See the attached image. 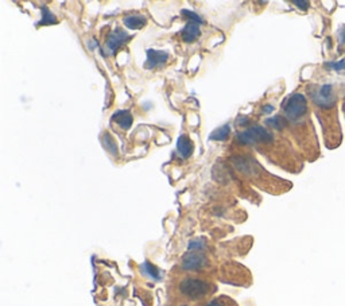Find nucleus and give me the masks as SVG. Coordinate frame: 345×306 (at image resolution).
<instances>
[{"instance_id": "1", "label": "nucleus", "mask_w": 345, "mask_h": 306, "mask_svg": "<svg viewBox=\"0 0 345 306\" xmlns=\"http://www.w3.org/2000/svg\"><path fill=\"white\" fill-rule=\"evenodd\" d=\"M282 107L285 118L291 122H297L307 112L306 97L303 96L302 93H294L283 101Z\"/></svg>"}, {"instance_id": "2", "label": "nucleus", "mask_w": 345, "mask_h": 306, "mask_svg": "<svg viewBox=\"0 0 345 306\" xmlns=\"http://www.w3.org/2000/svg\"><path fill=\"white\" fill-rule=\"evenodd\" d=\"M237 142L241 144H256V143H270L273 142V134L262 126H252L247 130L241 131L236 136Z\"/></svg>"}, {"instance_id": "3", "label": "nucleus", "mask_w": 345, "mask_h": 306, "mask_svg": "<svg viewBox=\"0 0 345 306\" xmlns=\"http://www.w3.org/2000/svg\"><path fill=\"white\" fill-rule=\"evenodd\" d=\"M181 293L186 297L192 298V299H198V298L204 297L209 290V285L200 279H193V278H186L181 282L180 285Z\"/></svg>"}, {"instance_id": "4", "label": "nucleus", "mask_w": 345, "mask_h": 306, "mask_svg": "<svg viewBox=\"0 0 345 306\" xmlns=\"http://www.w3.org/2000/svg\"><path fill=\"white\" fill-rule=\"evenodd\" d=\"M313 101L320 108H332L334 105V93L330 85H322L312 93Z\"/></svg>"}, {"instance_id": "5", "label": "nucleus", "mask_w": 345, "mask_h": 306, "mask_svg": "<svg viewBox=\"0 0 345 306\" xmlns=\"http://www.w3.org/2000/svg\"><path fill=\"white\" fill-rule=\"evenodd\" d=\"M128 39H130V38H128V34H127L124 30H114V31L111 33L110 37H108V39H107L106 49H104V50H106V54L104 55H114L119 47H122Z\"/></svg>"}, {"instance_id": "6", "label": "nucleus", "mask_w": 345, "mask_h": 306, "mask_svg": "<svg viewBox=\"0 0 345 306\" xmlns=\"http://www.w3.org/2000/svg\"><path fill=\"white\" fill-rule=\"evenodd\" d=\"M206 258L201 252H188L182 258V269L188 271H197L206 266Z\"/></svg>"}, {"instance_id": "7", "label": "nucleus", "mask_w": 345, "mask_h": 306, "mask_svg": "<svg viewBox=\"0 0 345 306\" xmlns=\"http://www.w3.org/2000/svg\"><path fill=\"white\" fill-rule=\"evenodd\" d=\"M147 59H146V63H144V67L148 69V70H152V69H156L160 65L166 63V61L168 59V53L164 50H155V49H148L147 51Z\"/></svg>"}, {"instance_id": "8", "label": "nucleus", "mask_w": 345, "mask_h": 306, "mask_svg": "<svg viewBox=\"0 0 345 306\" xmlns=\"http://www.w3.org/2000/svg\"><path fill=\"white\" fill-rule=\"evenodd\" d=\"M200 35H201V30H200V25L196 22L189 21L181 31V37L185 42H194Z\"/></svg>"}, {"instance_id": "9", "label": "nucleus", "mask_w": 345, "mask_h": 306, "mask_svg": "<svg viewBox=\"0 0 345 306\" xmlns=\"http://www.w3.org/2000/svg\"><path fill=\"white\" fill-rule=\"evenodd\" d=\"M112 122L118 123L123 130H128L132 126V115L127 109H120L112 115Z\"/></svg>"}, {"instance_id": "10", "label": "nucleus", "mask_w": 345, "mask_h": 306, "mask_svg": "<svg viewBox=\"0 0 345 306\" xmlns=\"http://www.w3.org/2000/svg\"><path fill=\"white\" fill-rule=\"evenodd\" d=\"M177 152L182 158H189L193 154V143L186 135H181L177 142Z\"/></svg>"}, {"instance_id": "11", "label": "nucleus", "mask_w": 345, "mask_h": 306, "mask_svg": "<svg viewBox=\"0 0 345 306\" xmlns=\"http://www.w3.org/2000/svg\"><path fill=\"white\" fill-rule=\"evenodd\" d=\"M123 23H124L127 29L139 30L146 26L147 19L143 15H127L126 18H123Z\"/></svg>"}, {"instance_id": "12", "label": "nucleus", "mask_w": 345, "mask_h": 306, "mask_svg": "<svg viewBox=\"0 0 345 306\" xmlns=\"http://www.w3.org/2000/svg\"><path fill=\"white\" fill-rule=\"evenodd\" d=\"M229 134H231V127H229V124H224V126L219 127L217 130L213 131L209 139L211 140H217V142H223V140H227Z\"/></svg>"}, {"instance_id": "13", "label": "nucleus", "mask_w": 345, "mask_h": 306, "mask_svg": "<svg viewBox=\"0 0 345 306\" xmlns=\"http://www.w3.org/2000/svg\"><path fill=\"white\" fill-rule=\"evenodd\" d=\"M140 271H142L144 275H147V277L155 279V281L160 279L159 271H158V269H156L155 266H152L150 262H144V263H142V266H140Z\"/></svg>"}, {"instance_id": "14", "label": "nucleus", "mask_w": 345, "mask_h": 306, "mask_svg": "<svg viewBox=\"0 0 345 306\" xmlns=\"http://www.w3.org/2000/svg\"><path fill=\"white\" fill-rule=\"evenodd\" d=\"M265 124L269 127H273L275 130H282V128H285V126H287V120L286 118L277 115V116H273V118L266 119Z\"/></svg>"}, {"instance_id": "15", "label": "nucleus", "mask_w": 345, "mask_h": 306, "mask_svg": "<svg viewBox=\"0 0 345 306\" xmlns=\"http://www.w3.org/2000/svg\"><path fill=\"white\" fill-rule=\"evenodd\" d=\"M41 10H42V21L39 22V25H53V23H57L54 14L51 13L46 6H43Z\"/></svg>"}, {"instance_id": "16", "label": "nucleus", "mask_w": 345, "mask_h": 306, "mask_svg": "<svg viewBox=\"0 0 345 306\" xmlns=\"http://www.w3.org/2000/svg\"><path fill=\"white\" fill-rule=\"evenodd\" d=\"M205 247H206V242L202 239V238H200V239L190 240L188 250H189V252H200V251H202Z\"/></svg>"}, {"instance_id": "17", "label": "nucleus", "mask_w": 345, "mask_h": 306, "mask_svg": "<svg viewBox=\"0 0 345 306\" xmlns=\"http://www.w3.org/2000/svg\"><path fill=\"white\" fill-rule=\"evenodd\" d=\"M103 142H104V144H106L107 150L110 151L112 156H118V146H116V143H115L114 139L111 138L110 134L104 135V139H103Z\"/></svg>"}, {"instance_id": "18", "label": "nucleus", "mask_w": 345, "mask_h": 306, "mask_svg": "<svg viewBox=\"0 0 345 306\" xmlns=\"http://www.w3.org/2000/svg\"><path fill=\"white\" fill-rule=\"evenodd\" d=\"M181 14L184 15V17L188 18V19H190V22H196V23H198V25H202V23H204V19H202L200 15H197L196 13H192V11H189V10H182Z\"/></svg>"}, {"instance_id": "19", "label": "nucleus", "mask_w": 345, "mask_h": 306, "mask_svg": "<svg viewBox=\"0 0 345 306\" xmlns=\"http://www.w3.org/2000/svg\"><path fill=\"white\" fill-rule=\"evenodd\" d=\"M248 122V118L244 116V115H239V116L236 118V124H237V126H245Z\"/></svg>"}, {"instance_id": "20", "label": "nucleus", "mask_w": 345, "mask_h": 306, "mask_svg": "<svg viewBox=\"0 0 345 306\" xmlns=\"http://www.w3.org/2000/svg\"><path fill=\"white\" fill-rule=\"evenodd\" d=\"M332 67H334L336 70H342V69H345V59H342V61H340V62L337 63H332Z\"/></svg>"}, {"instance_id": "21", "label": "nucleus", "mask_w": 345, "mask_h": 306, "mask_svg": "<svg viewBox=\"0 0 345 306\" xmlns=\"http://www.w3.org/2000/svg\"><path fill=\"white\" fill-rule=\"evenodd\" d=\"M274 111V107L273 105L270 104H266L263 108H262V112L265 113V115H269V113H271Z\"/></svg>"}, {"instance_id": "22", "label": "nucleus", "mask_w": 345, "mask_h": 306, "mask_svg": "<svg viewBox=\"0 0 345 306\" xmlns=\"http://www.w3.org/2000/svg\"><path fill=\"white\" fill-rule=\"evenodd\" d=\"M294 5L298 6L299 9H302V10H307V7H309V3H307V2H299V0L294 2Z\"/></svg>"}, {"instance_id": "23", "label": "nucleus", "mask_w": 345, "mask_h": 306, "mask_svg": "<svg viewBox=\"0 0 345 306\" xmlns=\"http://www.w3.org/2000/svg\"><path fill=\"white\" fill-rule=\"evenodd\" d=\"M206 306H223V305H221V303H220V302H217V301H212V302H209V303H208Z\"/></svg>"}, {"instance_id": "24", "label": "nucleus", "mask_w": 345, "mask_h": 306, "mask_svg": "<svg viewBox=\"0 0 345 306\" xmlns=\"http://www.w3.org/2000/svg\"><path fill=\"white\" fill-rule=\"evenodd\" d=\"M182 306H186V305H182Z\"/></svg>"}]
</instances>
